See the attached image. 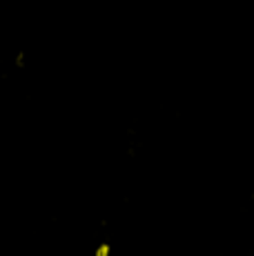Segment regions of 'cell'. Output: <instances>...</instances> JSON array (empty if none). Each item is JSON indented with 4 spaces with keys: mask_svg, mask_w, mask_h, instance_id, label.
<instances>
[]
</instances>
